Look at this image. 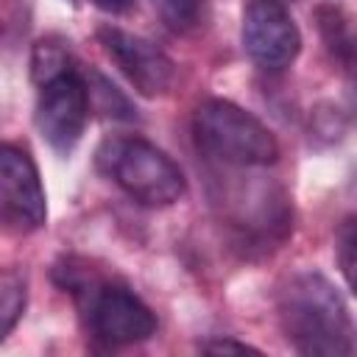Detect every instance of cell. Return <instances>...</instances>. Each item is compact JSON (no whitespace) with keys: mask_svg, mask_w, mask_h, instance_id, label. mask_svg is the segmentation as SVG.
Here are the masks:
<instances>
[{"mask_svg":"<svg viewBox=\"0 0 357 357\" xmlns=\"http://www.w3.org/2000/svg\"><path fill=\"white\" fill-rule=\"evenodd\" d=\"M243 47L265 70L287 67L301 50V33L279 0H251L243 14Z\"/></svg>","mask_w":357,"mask_h":357,"instance_id":"ba28073f","label":"cell"},{"mask_svg":"<svg viewBox=\"0 0 357 357\" xmlns=\"http://www.w3.org/2000/svg\"><path fill=\"white\" fill-rule=\"evenodd\" d=\"M337 259H340L346 284L351 287V282H354V220L351 218H346L337 231Z\"/></svg>","mask_w":357,"mask_h":357,"instance_id":"4fadbf2b","label":"cell"},{"mask_svg":"<svg viewBox=\"0 0 357 357\" xmlns=\"http://www.w3.org/2000/svg\"><path fill=\"white\" fill-rule=\"evenodd\" d=\"M95 159L98 167L142 206H170L187 192L181 167L142 137H106Z\"/></svg>","mask_w":357,"mask_h":357,"instance_id":"3957f363","label":"cell"},{"mask_svg":"<svg viewBox=\"0 0 357 357\" xmlns=\"http://www.w3.org/2000/svg\"><path fill=\"white\" fill-rule=\"evenodd\" d=\"M98 42L139 95L156 98L170 92L176 84V64L156 42L117 25H103L98 31Z\"/></svg>","mask_w":357,"mask_h":357,"instance_id":"52a82bcc","label":"cell"},{"mask_svg":"<svg viewBox=\"0 0 357 357\" xmlns=\"http://www.w3.org/2000/svg\"><path fill=\"white\" fill-rule=\"evenodd\" d=\"M56 273H64L59 284L78 298L86 329L95 340L106 346H131L148 340L156 332V315L126 284L95 279L86 271L73 268V262H67V268H59Z\"/></svg>","mask_w":357,"mask_h":357,"instance_id":"7a4b0ae2","label":"cell"},{"mask_svg":"<svg viewBox=\"0 0 357 357\" xmlns=\"http://www.w3.org/2000/svg\"><path fill=\"white\" fill-rule=\"evenodd\" d=\"M98 8H103V11H112V14H120V11H126L134 0H92Z\"/></svg>","mask_w":357,"mask_h":357,"instance_id":"9a60e30c","label":"cell"},{"mask_svg":"<svg viewBox=\"0 0 357 357\" xmlns=\"http://www.w3.org/2000/svg\"><path fill=\"white\" fill-rule=\"evenodd\" d=\"M28 304V279L17 268H0V340L17 326Z\"/></svg>","mask_w":357,"mask_h":357,"instance_id":"9c48e42d","label":"cell"},{"mask_svg":"<svg viewBox=\"0 0 357 357\" xmlns=\"http://www.w3.org/2000/svg\"><path fill=\"white\" fill-rule=\"evenodd\" d=\"M47 220V198L31 153L20 145H0V223L31 234Z\"/></svg>","mask_w":357,"mask_h":357,"instance_id":"8992f818","label":"cell"},{"mask_svg":"<svg viewBox=\"0 0 357 357\" xmlns=\"http://www.w3.org/2000/svg\"><path fill=\"white\" fill-rule=\"evenodd\" d=\"M192 137L195 145L220 165L262 167L279 156L273 131L251 112L223 98H212L195 109Z\"/></svg>","mask_w":357,"mask_h":357,"instance_id":"277c9868","label":"cell"},{"mask_svg":"<svg viewBox=\"0 0 357 357\" xmlns=\"http://www.w3.org/2000/svg\"><path fill=\"white\" fill-rule=\"evenodd\" d=\"M36 84V128L42 139L61 156L73 153V148L81 142L86 120H89V89L86 75L78 70V64H67L64 70L45 75Z\"/></svg>","mask_w":357,"mask_h":357,"instance_id":"5b68a950","label":"cell"},{"mask_svg":"<svg viewBox=\"0 0 357 357\" xmlns=\"http://www.w3.org/2000/svg\"><path fill=\"white\" fill-rule=\"evenodd\" d=\"M318 28L321 36L335 59L343 61V67H351V28L346 14L337 6H321L318 8Z\"/></svg>","mask_w":357,"mask_h":357,"instance_id":"30bf717a","label":"cell"},{"mask_svg":"<svg viewBox=\"0 0 357 357\" xmlns=\"http://www.w3.org/2000/svg\"><path fill=\"white\" fill-rule=\"evenodd\" d=\"M284 337L307 357H351L354 326L337 287L318 271L296 273L279 293Z\"/></svg>","mask_w":357,"mask_h":357,"instance_id":"6da1fadb","label":"cell"},{"mask_svg":"<svg viewBox=\"0 0 357 357\" xmlns=\"http://www.w3.org/2000/svg\"><path fill=\"white\" fill-rule=\"evenodd\" d=\"M279 3H282V0H279Z\"/></svg>","mask_w":357,"mask_h":357,"instance_id":"2e32d148","label":"cell"},{"mask_svg":"<svg viewBox=\"0 0 357 357\" xmlns=\"http://www.w3.org/2000/svg\"><path fill=\"white\" fill-rule=\"evenodd\" d=\"M201 349L206 354H262L257 346L243 343V340H234V337H215V340H206Z\"/></svg>","mask_w":357,"mask_h":357,"instance_id":"5bb4252c","label":"cell"},{"mask_svg":"<svg viewBox=\"0 0 357 357\" xmlns=\"http://www.w3.org/2000/svg\"><path fill=\"white\" fill-rule=\"evenodd\" d=\"M86 89H89V103L98 100V109L106 114V117H117V120H131L134 117V109L131 103L123 98V92L109 81L103 78L100 73H89L86 75Z\"/></svg>","mask_w":357,"mask_h":357,"instance_id":"8fae6325","label":"cell"},{"mask_svg":"<svg viewBox=\"0 0 357 357\" xmlns=\"http://www.w3.org/2000/svg\"><path fill=\"white\" fill-rule=\"evenodd\" d=\"M153 11L170 31H190L201 20V0H151Z\"/></svg>","mask_w":357,"mask_h":357,"instance_id":"7c38bea8","label":"cell"}]
</instances>
